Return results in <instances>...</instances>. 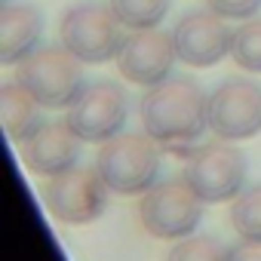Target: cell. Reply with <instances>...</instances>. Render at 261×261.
<instances>
[{
	"label": "cell",
	"mask_w": 261,
	"mask_h": 261,
	"mask_svg": "<svg viewBox=\"0 0 261 261\" xmlns=\"http://www.w3.org/2000/svg\"><path fill=\"white\" fill-rule=\"evenodd\" d=\"M206 105L209 95L191 77H166L163 83L148 86L139 101V114L151 139L160 145H185L209 129Z\"/></svg>",
	"instance_id": "1"
},
{
	"label": "cell",
	"mask_w": 261,
	"mask_h": 261,
	"mask_svg": "<svg viewBox=\"0 0 261 261\" xmlns=\"http://www.w3.org/2000/svg\"><path fill=\"white\" fill-rule=\"evenodd\" d=\"M95 169L105 185L123 197L148 194L157 185L160 148L148 133H120L105 142L95 154Z\"/></svg>",
	"instance_id": "2"
},
{
	"label": "cell",
	"mask_w": 261,
	"mask_h": 261,
	"mask_svg": "<svg viewBox=\"0 0 261 261\" xmlns=\"http://www.w3.org/2000/svg\"><path fill=\"white\" fill-rule=\"evenodd\" d=\"M80 65L83 62L65 46H37L31 56L19 62L13 80L25 86L43 108L59 111V108H71L86 89V77Z\"/></svg>",
	"instance_id": "3"
},
{
	"label": "cell",
	"mask_w": 261,
	"mask_h": 261,
	"mask_svg": "<svg viewBox=\"0 0 261 261\" xmlns=\"http://www.w3.org/2000/svg\"><path fill=\"white\" fill-rule=\"evenodd\" d=\"M123 22L114 16L111 7H101V4H77L71 7L65 16H62V25H59V37H62V46L68 53H74L80 62L86 65H105L111 59H117L120 46H123Z\"/></svg>",
	"instance_id": "4"
},
{
	"label": "cell",
	"mask_w": 261,
	"mask_h": 261,
	"mask_svg": "<svg viewBox=\"0 0 261 261\" xmlns=\"http://www.w3.org/2000/svg\"><path fill=\"white\" fill-rule=\"evenodd\" d=\"M246 175H249L246 154L227 145L224 139H218L188 154L181 178L194 188V194L203 203H227L243 194Z\"/></svg>",
	"instance_id": "5"
},
{
	"label": "cell",
	"mask_w": 261,
	"mask_h": 261,
	"mask_svg": "<svg viewBox=\"0 0 261 261\" xmlns=\"http://www.w3.org/2000/svg\"><path fill=\"white\" fill-rule=\"evenodd\" d=\"M139 218L157 240H185L203 221V200L185 178H169L142 194Z\"/></svg>",
	"instance_id": "6"
},
{
	"label": "cell",
	"mask_w": 261,
	"mask_h": 261,
	"mask_svg": "<svg viewBox=\"0 0 261 261\" xmlns=\"http://www.w3.org/2000/svg\"><path fill=\"white\" fill-rule=\"evenodd\" d=\"M108 185L98 169L71 166L53 175L43 188V203L62 224H89L108 209Z\"/></svg>",
	"instance_id": "7"
},
{
	"label": "cell",
	"mask_w": 261,
	"mask_h": 261,
	"mask_svg": "<svg viewBox=\"0 0 261 261\" xmlns=\"http://www.w3.org/2000/svg\"><path fill=\"white\" fill-rule=\"evenodd\" d=\"M209 129L224 142L252 139L261 133V86L246 77H230L212 89L209 105Z\"/></svg>",
	"instance_id": "8"
},
{
	"label": "cell",
	"mask_w": 261,
	"mask_h": 261,
	"mask_svg": "<svg viewBox=\"0 0 261 261\" xmlns=\"http://www.w3.org/2000/svg\"><path fill=\"white\" fill-rule=\"evenodd\" d=\"M126 117H129V108H126L123 86H117L111 80H98L83 89V95L68 108L65 120L83 142L105 145L123 133Z\"/></svg>",
	"instance_id": "9"
},
{
	"label": "cell",
	"mask_w": 261,
	"mask_h": 261,
	"mask_svg": "<svg viewBox=\"0 0 261 261\" xmlns=\"http://www.w3.org/2000/svg\"><path fill=\"white\" fill-rule=\"evenodd\" d=\"M175 62H178L175 37L169 31H157V28L133 31L117 53V71L123 74V80L139 83V86L163 83L166 77H172Z\"/></svg>",
	"instance_id": "10"
},
{
	"label": "cell",
	"mask_w": 261,
	"mask_h": 261,
	"mask_svg": "<svg viewBox=\"0 0 261 261\" xmlns=\"http://www.w3.org/2000/svg\"><path fill=\"white\" fill-rule=\"evenodd\" d=\"M172 37H175L178 62L191 65V68H209V65L221 62L224 56H230V46H233V28L227 25L224 16H218L212 10L185 16L175 25Z\"/></svg>",
	"instance_id": "11"
},
{
	"label": "cell",
	"mask_w": 261,
	"mask_h": 261,
	"mask_svg": "<svg viewBox=\"0 0 261 261\" xmlns=\"http://www.w3.org/2000/svg\"><path fill=\"white\" fill-rule=\"evenodd\" d=\"M80 136L68 126V120H53L43 123L34 136L22 142V160L34 175H59L80 160Z\"/></svg>",
	"instance_id": "12"
},
{
	"label": "cell",
	"mask_w": 261,
	"mask_h": 261,
	"mask_svg": "<svg viewBox=\"0 0 261 261\" xmlns=\"http://www.w3.org/2000/svg\"><path fill=\"white\" fill-rule=\"evenodd\" d=\"M43 34V16L31 4H7L0 10V65H19L31 56Z\"/></svg>",
	"instance_id": "13"
},
{
	"label": "cell",
	"mask_w": 261,
	"mask_h": 261,
	"mask_svg": "<svg viewBox=\"0 0 261 261\" xmlns=\"http://www.w3.org/2000/svg\"><path fill=\"white\" fill-rule=\"evenodd\" d=\"M40 108L43 105L25 86H19L16 80L0 89V120H4V126H7V136L13 142H19V145L28 136H34L37 129L46 123L43 114H40Z\"/></svg>",
	"instance_id": "14"
},
{
	"label": "cell",
	"mask_w": 261,
	"mask_h": 261,
	"mask_svg": "<svg viewBox=\"0 0 261 261\" xmlns=\"http://www.w3.org/2000/svg\"><path fill=\"white\" fill-rule=\"evenodd\" d=\"M108 7L126 28L142 31V28H157L166 19L169 0H108Z\"/></svg>",
	"instance_id": "15"
},
{
	"label": "cell",
	"mask_w": 261,
	"mask_h": 261,
	"mask_svg": "<svg viewBox=\"0 0 261 261\" xmlns=\"http://www.w3.org/2000/svg\"><path fill=\"white\" fill-rule=\"evenodd\" d=\"M233 62L249 71V74H261V16L243 19L240 28H233V46H230Z\"/></svg>",
	"instance_id": "16"
},
{
	"label": "cell",
	"mask_w": 261,
	"mask_h": 261,
	"mask_svg": "<svg viewBox=\"0 0 261 261\" xmlns=\"http://www.w3.org/2000/svg\"><path fill=\"white\" fill-rule=\"evenodd\" d=\"M230 224L240 240H261V185L243 188L230 206Z\"/></svg>",
	"instance_id": "17"
},
{
	"label": "cell",
	"mask_w": 261,
	"mask_h": 261,
	"mask_svg": "<svg viewBox=\"0 0 261 261\" xmlns=\"http://www.w3.org/2000/svg\"><path fill=\"white\" fill-rule=\"evenodd\" d=\"M166 261H230V249L221 246L215 237H185L172 246Z\"/></svg>",
	"instance_id": "18"
},
{
	"label": "cell",
	"mask_w": 261,
	"mask_h": 261,
	"mask_svg": "<svg viewBox=\"0 0 261 261\" xmlns=\"http://www.w3.org/2000/svg\"><path fill=\"white\" fill-rule=\"evenodd\" d=\"M206 7L224 19H252L261 10V0H206Z\"/></svg>",
	"instance_id": "19"
},
{
	"label": "cell",
	"mask_w": 261,
	"mask_h": 261,
	"mask_svg": "<svg viewBox=\"0 0 261 261\" xmlns=\"http://www.w3.org/2000/svg\"><path fill=\"white\" fill-rule=\"evenodd\" d=\"M230 261H261V240H240L230 246Z\"/></svg>",
	"instance_id": "20"
}]
</instances>
